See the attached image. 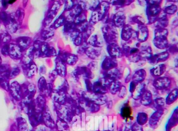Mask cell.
<instances>
[{"instance_id":"6da1fadb","label":"cell","mask_w":178,"mask_h":131,"mask_svg":"<svg viewBox=\"0 0 178 131\" xmlns=\"http://www.w3.org/2000/svg\"><path fill=\"white\" fill-rule=\"evenodd\" d=\"M131 114H132V110L130 107H128V106L124 107L122 109V117L125 120L129 121L130 120L132 119Z\"/></svg>"},{"instance_id":"7a4b0ae2","label":"cell","mask_w":178,"mask_h":131,"mask_svg":"<svg viewBox=\"0 0 178 131\" xmlns=\"http://www.w3.org/2000/svg\"><path fill=\"white\" fill-rule=\"evenodd\" d=\"M55 129L57 131H70L69 125L64 121H58L55 124Z\"/></svg>"},{"instance_id":"3957f363","label":"cell","mask_w":178,"mask_h":131,"mask_svg":"<svg viewBox=\"0 0 178 131\" xmlns=\"http://www.w3.org/2000/svg\"><path fill=\"white\" fill-rule=\"evenodd\" d=\"M17 131H30L28 124L25 120L18 122L16 126Z\"/></svg>"},{"instance_id":"277c9868","label":"cell","mask_w":178,"mask_h":131,"mask_svg":"<svg viewBox=\"0 0 178 131\" xmlns=\"http://www.w3.org/2000/svg\"><path fill=\"white\" fill-rule=\"evenodd\" d=\"M49 128L47 127L44 123H41L34 127L33 129L31 131H48Z\"/></svg>"},{"instance_id":"5b68a950","label":"cell","mask_w":178,"mask_h":131,"mask_svg":"<svg viewBox=\"0 0 178 131\" xmlns=\"http://www.w3.org/2000/svg\"><path fill=\"white\" fill-rule=\"evenodd\" d=\"M132 131H143V129H142L141 126L135 124L133 126L132 128Z\"/></svg>"},{"instance_id":"8992f818","label":"cell","mask_w":178,"mask_h":131,"mask_svg":"<svg viewBox=\"0 0 178 131\" xmlns=\"http://www.w3.org/2000/svg\"><path fill=\"white\" fill-rule=\"evenodd\" d=\"M48 131H57V130H56V129H49V130H48Z\"/></svg>"}]
</instances>
